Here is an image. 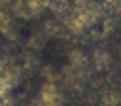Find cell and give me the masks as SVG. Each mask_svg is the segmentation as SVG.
I'll return each mask as SVG.
<instances>
[{"label": "cell", "mask_w": 121, "mask_h": 106, "mask_svg": "<svg viewBox=\"0 0 121 106\" xmlns=\"http://www.w3.org/2000/svg\"><path fill=\"white\" fill-rule=\"evenodd\" d=\"M38 100L43 106H62L64 104V87L59 81H45L38 93Z\"/></svg>", "instance_id": "6da1fadb"}, {"label": "cell", "mask_w": 121, "mask_h": 106, "mask_svg": "<svg viewBox=\"0 0 121 106\" xmlns=\"http://www.w3.org/2000/svg\"><path fill=\"white\" fill-rule=\"evenodd\" d=\"M98 102L102 106H119L121 104V89L119 87H104L98 93Z\"/></svg>", "instance_id": "7a4b0ae2"}]
</instances>
